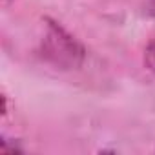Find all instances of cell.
I'll use <instances>...</instances> for the list:
<instances>
[{
	"label": "cell",
	"instance_id": "6da1fadb",
	"mask_svg": "<svg viewBox=\"0 0 155 155\" xmlns=\"http://www.w3.org/2000/svg\"><path fill=\"white\" fill-rule=\"evenodd\" d=\"M44 57L57 66L75 68L84 58V49L71 35H68L55 22L48 24V33L44 38Z\"/></svg>",
	"mask_w": 155,
	"mask_h": 155
},
{
	"label": "cell",
	"instance_id": "3957f363",
	"mask_svg": "<svg viewBox=\"0 0 155 155\" xmlns=\"http://www.w3.org/2000/svg\"><path fill=\"white\" fill-rule=\"evenodd\" d=\"M146 13L155 17V0H150V2L146 4Z\"/></svg>",
	"mask_w": 155,
	"mask_h": 155
},
{
	"label": "cell",
	"instance_id": "7a4b0ae2",
	"mask_svg": "<svg viewBox=\"0 0 155 155\" xmlns=\"http://www.w3.org/2000/svg\"><path fill=\"white\" fill-rule=\"evenodd\" d=\"M144 66L150 71H155V38H151L144 49Z\"/></svg>",
	"mask_w": 155,
	"mask_h": 155
}]
</instances>
